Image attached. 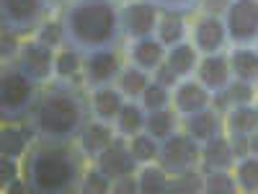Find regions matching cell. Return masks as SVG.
<instances>
[{
    "label": "cell",
    "mask_w": 258,
    "mask_h": 194,
    "mask_svg": "<svg viewBox=\"0 0 258 194\" xmlns=\"http://www.w3.org/2000/svg\"><path fill=\"white\" fill-rule=\"evenodd\" d=\"M64 47L83 57L98 50L121 47V3L116 0H73L59 11Z\"/></svg>",
    "instance_id": "cell-1"
},
{
    "label": "cell",
    "mask_w": 258,
    "mask_h": 194,
    "mask_svg": "<svg viewBox=\"0 0 258 194\" xmlns=\"http://www.w3.org/2000/svg\"><path fill=\"white\" fill-rule=\"evenodd\" d=\"M91 104L73 85V80H57L39 93L31 109V127L36 129L39 140L52 142H73L78 140L83 124L88 122Z\"/></svg>",
    "instance_id": "cell-2"
},
{
    "label": "cell",
    "mask_w": 258,
    "mask_h": 194,
    "mask_svg": "<svg viewBox=\"0 0 258 194\" xmlns=\"http://www.w3.org/2000/svg\"><path fill=\"white\" fill-rule=\"evenodd\" d=\"M85 161L88 158L80 153V148H73L70 142L39 140L24 156V179L31 191L62 194L80 186Z\"/></svg>",
    "instance_id": "cell-3"
},
{
    "label": "cell",
    "mask_w": 258,
    "mask_h": 194,
    "mask_svg": "<svg viewBox=\"0 0 258 194\" xmlns=\"http://www.w3.org/2000/svg\"><path fill=\"white\" fill-rule=\"evenodd\" d=\"M39 99V83H34L13 62H3L0 73V119L3 122H26Z\"/></svg>",
    "instance_id": "cell-4"
},
{
    "label": "cell",
    "mask_w": 258,
    "mask_h": 194,
    "mask_svg": "<svg viewBox=\"0 0 258 194\" xmlns=\"http://www.w3.org/2000/svg\"><path fill=\"white\" fill-rule=\"evenodd\" d=\"M52 13L49 0H0V24L6 31L29 39Z\"/></svg>",
    "instance_id": "cell-5"
},
{
    "label": "cell",
    "mask_w": 258,
    "mask_h": 194,
    "mask_svg": "<svg viewBox=\"0 0 258 194\" xmlns=\"http://www.w3.org/2000/svg\"><path fill=\"white\" fill-rule=\"evenodd\" d=\"M222 18L230 47L258 44V0H230Z\"/></svg>",
    "instance_id": "cell-6"
},
{
    "label": "cell",
    "mask_w": 258,
    "mask_h": 194,
    "mask_svg": "<svg viewBox=\"0 0 258 194\" xmlns=\"http://www.w3.org/2000/svg\"><path fill=\"white\" fill-rule=\"evenodd\" d=\"M199 161H202V145L186 132H176V135H170L168 140L160 142L158 163L170 176H178L188 168H197Z\"/></svg>",
    "instance_id": "cell-7"
},
{
    "label": "cell",
    "mask_w": 258,
    "mask_h": 194,
    "mask_svg": "<svg viewBox=\"0 0 258 194\" xmlns=\"http://www.w3.org/2000/svg\"><path fill=\"white\" fill-rule=\"evenodd\" d=\"M121 70H124V57L119 50H98L83 57V80L88 91L116 85Z\"/></svg>",
    "instance_id": "cell-8"
},
{
    "label": "cell",
    "mask_w": 258,
    "mask_h": 194,
    "mask_svg": "<svg viewBox=\"0 0 258 194\" xmlns=\"http://www.w3.org/2000/svg\"><path fill=\"white\" fill-rule=\"evenodd\" d=\"M54 57H57V50L29 36L26 41H21V50H18L13 65L18 70H24L34 83L44 85L54 78Z\"/></svg>",
    "instance_id": "cell-9"
},
{
    "label": "cell",
    "mask_w": 258,
    "mask_h": 194,
    "mask_svg": "<svg viewBox=\"0 0 258 194\" xmlns=\"http://www.w3.org/2000/svg\"><path fill=\"white\" fill-rule=\"evenodd\" d=\"M188 41L199 50V55H214V52H227V29L225 18L214 13H199L188 26Z\"/></svg>",
    "instance_id": "cell-10"
},
{
    "label": "cell",
    "mask_w": 258,
    "mask_h": 194,
    "mask_svg": "<svg viewBox=\"0 0 258 194\" xmlns=\"http://www.w3.org/2000/svg\"><path fill=\"white\" fill-rule=\"evenodd\" d=\"M158 18L160 8H155L150 0H129L121 3V31L124 39H142V36H153L158 29Z\"/></svg>",
    "instance_id": "cell-11"
},
{
    "label": "cell",
    "mask_w": 258,
    "mask_h": 194,
    "mask_svg": "<svg viewBox=\"0 0 258 194\" xmlns=\"http://www.w3.org/2000/svg\"><path fill=\"white\" fill-rule=\"evenodd\" d=\"M93 163L111 179V184H114L116 179H124V176L137 174V166H140V163L135 161V156H132V150H129V140L121 137V135H116L114 142L106 148L103 153H98V158H96Z\"/></svg>",
    "instance_id": "cell-12"
},
{
    "label": "cell",
    "mask_w": 258,
    "mask_h": 194,
    "mask_svg": "<svg viewBox=\"0 0 258 194\" xmlns=\"http://www.w3.org/2000/svg\"><path fill=\"white\" fill-rule=\"evenodd\" d=\"M204 88L214 96V93H225L227 85L232 83V70H230V60L227 52H214V55H202L197 73H194Z\"/></svg>",
    "instance_id": "cell-13"
},
{
    "label": "cell",
    "mask_w": 258,
    "mask_h": 194,
    "mask_svg": "<svg viewBox=\"0 0 258 194\" xmlns=\"http://www.w3.org/2000/svg\"><path fill=\"white\" fill-rule=\"evenodd\" d=\"M209 104H212V93L194 75L176 83V88H173V109L178 112L181 119L207 109Z\"/></svg>",
    "instance_id": "cell-14"
},
{
    "label": "cell",
    "mask_w": 258,
    "mask_h": 194,
    "mask_svg": "<svg viewBox=\"0 0 258 194\" xmlns=\"http://www.w3.org/2000/svg\"><path fill=\"white\" fill-rule=\"evenodd\" d=\"M114 129H116L114 124L101 122V119L85 122L83 129H80V135H78V148H80V153L93 163V161L98 158V153H103V150L114 142V137H116Z\"/></svg>",
    "instance_id": "cell-15"
},
{
    "label": "cell",
    "mask_w": 258,
    "mask_h": 194,
    "mask_svg": "<svg viewBox=\"0 0 258 194\" xmlns=\"http://www.w3.org/2000/svg\"><path fill=\"white\" fill-rule=\"evenodd\" d=\"M183 132L191 135L199 145L207 142V140H212V137H217V135H225V114L217 112L209 104L207 109L183 117Z\"/></svg>",
    "instance_id": "cell-16"
},
{
    "label": "cell",
    "mask_w": 258,
    "mask_h": 194,
    "mask_svg": "<svg viewBox=\"0 0 258 194\" xmlns=\"http://www.w3.org/2000/svg\"><path fill=\"white\" fill-rule=\"evenodd\" d=\"M165 50L168 47L153 34V36L132 39V41H129V47L124 50V57H126V62L137 65V68H142L147 73H153L158 65L165 60Z\"/></svg>",
    "instance_id": "cell-17"
},
{
    "label": "cell",
    "mask_w": 258,
    "mask_h": 194,
    "mask_svg": "<svg viewBox=\"0 0 258 194\" xmlns=\"http://www.w3.org/2000/svg\"><path fill=\"white\" fill-rule=\"evenodd\" d=\"M124 101H126V99H124V93L116 88V85L96 88V91H91V99H88L93 119L109 122V124H114V122H116V117H119V112H121Z\"/></svg>",
    "instance_id": "cell-18"
},
{
    "label": "cell",
    "mask_w": 258,
    "mask_h": 194,
    "mask_svg": "<svg viewBox=\"0 0 258 194\" xmlns=\"http://www.w3.org/2000/svg\"><path fill=\"white\" fill-rule=\"evenodd\" d=\"M235 163H238V161H235V156H232V148H230L227 135H217V137L202 142V161H199L202 171H212V168L232 171Z\"/></svg>",
    "instance_id": "cell-19"
},
{
    "label": "cell",
    "mask_w": 258,
    "mask_h": 194,
    "mask_svg": "<svg viewBox=\"0 0 258 194\" xmlns=\"http://www.w3.org/2000/svg\"><path fill=\"white\" fill-rule=\"evenodd\" d=\"M199 50L191 44L188 39L178 41V44L168 47L165 50V62L170 65V70H173L181 80L183 78H191L194 73H197V65H199Z\"/></svg>",
    "instance_id": "cell-20"
},
{
    "label": "cell",
    "mask_w": 258,
    "mask_h": 194,
    "mask_svg": "<svg viewBox=\"0 0 258 194\" xmlns=\"http://www.w3.org/2000/svg\"><path fill=\"white\" fill-rule=\"evenodd\" d=\"M227 60H230V70L235 80L258 85V50L255 47H230Z\"/></svg>",
    "instance_id": "cell-21"
},
{
    "label": "cell",
    "mask_w": 258,
    "mask_h": 194,
    "mask_svg": "<svg viewBox=\"0 0 258 194\" xmlns=\"http://www.w3.org/2000/svg\"><path fill=\"white\" fill-rule=\"evenodd\" d=\"M145 119H147V109L140 104V101H132V99H126L124 106H121V112L114 122L116 127V135L121 137H135L137 132H145Z\"/></svg>",
    "instance_id": "cell-22"
},
{
    "label": "cell",
    "mask_w": 258,
    "mask_h": 194,
    "mask_svg": "<svg viewBox=\"0 0 258 194\" xmlns=\"http://www.w3.org/2000/svg\"><path fill=\"white\" fill-rule=\"evenodd\" d=\"M183 119L178 117L176 109H170V106H165V109H158V112H147V119H145V132L153 135L158 142L168 140L170 135L178 132V124Z\"/></svg>",
    "instance_id": "cell-23"
},
{
    "label": "cell",
    "mask_w": 258,
    "mask_h": 194,
    "mask_svg": "<svg viewBox=\"0 0 258 194\" xmlns=\"http://www.w3.org/2000/svg\"><path fill=\"white\" fill-rule=\"evenodd\" d=\"M155 36L163 41L165 47H173V44H178V41L188 39L186 16H183V13H173V11H160Z\"/></svg>",
    "instance_id": "cell-24"
},
{
    "label": "cell",
    "mask_w": 258,
    "mask_h": 194,
    "mask_svg": "<svg viewBox=\"0 0 258 194\" xmlns=\"http://www.w3.org/2000/svg\"><path fill=\"white\" fill-rule=\"evenodd\" d=\"M150 80H153V73H147L142 68H137V65L132 62H126L124 65V70L116 80V88L124 93V99H132V101H140L142 91L150 85Z\"/></svg>",
    "instance_id": "cell-25"
},
{
    "label": "cell",
    "mask_w": 258,
    "mask_h": 194,
    "mask_svg": "<svg viewBox=\"0 0 258 194\" xmlns=\"http://www.w3.org/2000/svg\"><path fill=\"white\" fill-rule=\"evenodd\" d=\"M258 127V112L253 104H235L225 112V132H245L250 135Z\"/></svg>",
    "instance_id": "cell-26"
},
{
    "label": "cell",
    "mask_w": 258,
    "mask_h": 194,
    "mask_svg": "<svg viewBox=\"0 0 258 194\" xmlns=\"http://www.w3.org/2000/svg\"><path fill=\"white\" fill-rule=\"evenodd\" d=\"M170 174L155 161V163H145L137 171V186L142 194H153V191H168Z\"/></svg>",
    "instance_id": "cell-27"
},
{
    "label": "cell",
    "mask_w": 258,
    "mask_h": 194,
    "mask_svg": "<svg viewBox=\"0 0 258 194\" xmlns=\"http://www.w3.org/2000/svg\"><path fill=\"white\" fill-rule=\"evenodd\" d=\"M78 75H83V55L70 50V47H62L57 50L54 57V78L57 80H75Z\"/></svg>",
    "instance_id": "cell-28"
},
{
    "label": "cell",
    "mask_w": 258,
    "mask_h": 194,
    "mask_svg": "<svg viewBox=\"0 0 258 194\" xmlns=\"http://www.w3.org/2000/svg\"><path fill=\"white\" fill-rule=\"evenodd\" d=\"M232 174H235V181H238V189L240 191L258 194V156L240 158L238 163H235Z\"/></svg>",
    "instance_id": "cell-29"
},
{
    "label": "cell",
    "mask_w": 258,
    "mask_h": 194,
    "mask_svg": "<svg viewBox=\"0 0 258 194\" xmlns=\"http://www.w3.org/2000/svg\"><path fill=\"white\" fill-rule=\"evenodd\" d=\"M129 150H132V156L140 166L145 163H155L158 161V153H160V142L147 135V132H137L135 137H129Z\"/></svg>",
    "instance_id": "cell-30"
},
{
    "label": "cell",
    "mask_w": 258,
    "mask_h": 194,
    "mask_svg": "<svg viewBox=\"0 0 258 194\" xmlns=\"http://www.w3.org/2000/svg\"><path fill=\"white\" fill-rule=\"evenodd\" d=\"M140 104L147 112H158V109H165V106H173V88H165L158 80H150V85L140 96Z\"/></svg>",
    "instance_id": "cell-31"
},
{
    "label": "cell",
    "mask_w": 258,
    "mask_h": 194,
    "mask_svg": "<svg viewBox=\"0 0 258 194\" xmlns=\"http://www.w3.org/2000/svg\"><path fill=\"white\" fill-rule=\"evenodd\" d=\"M204 191H207V194L238 191V181H235V174H232V171H225V168L204 171Z\"/></svg>",
    "instance_id": "cell-32"
},
{
    "label": "cell",
    "mask_w": 258,
    "mask_h": 194,
    "mask_svg": "<svg viewBox=\"0 0 258 194\" xmlns=\"http://www.w3.org/2000/svg\"><path fill=\"white\" fill-rule=\"evenodd\" d=\"M78 189L85 194H106V191H111V179L93 163V166H85V174H83Z\"/></svg>",
    "instance_id": "cell-33"
},
{
    "label": "cell",
    "mask_w": 258,
    "mask_h": 194,
    "mask_svg": "<svg viewBox=\"0 0 258 194\" xmlns=\"http://www.w3.org/2000/svg\"><path fill=\"white\" fill-rule=\"evenodd\" d=\"M34 39L47 44L52 50H62L64 47V31H62V21L59 18H47L36 31H34Z\"/></svg>",
    "instance_id": "cell-34"
},
{
    "label": "cell",
    "mask_w": 258,
    "mask_h": 194,
    "mask_svg": "<svg viewBox=\"0 0 258 194\" xmlns=\"http://www.w3.org/2000/svg\"><path fill=\"white\" fill-rule=\"evenodd\" d=\"M168 191H204V171L197 168H188L178 176H170Z\"/></svg>",
    "instance_id": "cell-35"
},
{
    "label": "cell",
    "mask_w": 258,
    "mask_h": 194,
    "mask_svg": "<svg viewBox=\"0 0 258 194\" xmlns=\"http://www.w3.org/2000/svg\"><path fill=\"white\" fill-rule=\"evenodd\" d=\"M227 99H230V104L235 106V104H253L255 99H258V85H253V83H245V80H235L232 78V83L227 85Z\"/></svg>",
    "instance_id": "cell-36"
},
{
    "label": "cell",
    "mask_w": 258,
    "mask_h": 194,
    "mask_svg": "<svg viewBox=\"0 0 258 194\" xmlns=\"http://www.w3.org/2000/svg\"><path fill=\"white\" fill-rule=\"evenodd\" d=\"M150 3L160 11H173V13H183V16L199 13V0H150Z\"/></svg>",
    "instance_id": "cell-37"
},
{
    "label": "cell",
    "mask_w": 258,
    "mask_h": 194,
    "mask_svg": "<svg viewBox=\"0 0 258 194\" xmlns=\"http://www.w3.org/2000/svg\"><path fill=\"white\" fill-rule=\"evenodd\" d=\"M18 176H24V166H18V161L11 156H0V184H3V189Z\"/></svg>",
    "instance_id": "cell-38"
},
{
    "label": "cell",
    "mask_w": 258,
    "mask_h": 194,
    "mask_svg": "<svg viewBox=\"0 0 258 194\" xmlns=\"http://www.w3.org/2000/svg\"><path fill=\"white\" fill-rule=\"evenodd\" d=\"M225 135H227V140H230V148H232L235 161L250 156V140H248L245 132H225Z\"/></svg>",
    "instance_id": "cell-39"
},
{
    "label": "cell",
    "mask_w": 258,
    "mask_h": 194,
    "mask_svg": "<svg viewBox=\"0 0 258 194\" xmlns=\"http://www.w3.org/2000/svg\"><path fill=\"white\" fill-rule=\"evenodd\" d=\"M21 36H16V34H11V31H6L3 29V39H0V57H3V62H13L16 60V55H18V50H21V41H18Z\"/></svg>",
    "instance_id": "cell-40"
},
{
    "label": "cell",
    "mask_w": 258,
    "mask_h": 194,
    "mask_svg": "<svg viewBox=\"0 0 258 194\" xmlns=\"http://www.w3.org/2000/svg\"><path fill=\"white\" fill-rule=\"evenodd\" d=\"M153 80H158L160 85H165V88H176V83H178L181 78H178L173 70H170V65L163 60V62L158 65V68L153 70Z\"/></svg>",
    "instance_id": "cell-41"
},
{
    "label": "cell",
    "mask_w": 258,
    "mask_h": 194,
    "mask_svg": "<svg viewBox=\"0 0 258 194\" xmlns=\"http://www.w3.org/2000/svg\"><path fill=\"white\" fill-rule=\"evenodd\" d=\"M111 191H116V194H135V191H140V186H137V174L124 176V179H116V181L111 184Z\"/></svg>",
    "instance_id": "cell-42"
},
{
    "label": "cell",
    "mask_w": 258,
    "mask_h": 194,
    "mask_svg": "<svg viewBox=\"0 0 258 194\" xmlns=\"http://www.w3.org/2000/svg\"><path fill=\"white\" fill-rule=\"evenodd\" d=\"M230 6V0H199V13H214L222 16Z\"/></svg>",
    "instance_id": "cell-43"
},
{
    "label": "cell",
    "mask_w": 258,
    "mask_h": 194,
    "mask_svg": "<svg viewBox=\"0 0 258 194\" xmlns=\"http://www.w3.org/2000/svg\"><path fill=\"white\" fill-rule=\"evenodd\" d=\"M248 140H250V156H258V127L248 135Z\"/></svg>",
    "instance_id": "cell-44"
},
{
    "label": "cell",
    "mask_w": 258,
    "mask_h": 194,
    "mask_svg": "<svg viewBox=\"0 0 258 194\" xmlns=\"http://www.w3.org/2000/svg\"><path fill=\"white\" fill-rule=\"evenodd\" d=\"M49 3H52V11H62L68 3H73V0H49Z\"/></svg>",
    "instance_id": "cell-45"
},
{
    "label": "cell",
    "mask_w": 258,
    "mask_h": 194,
    "mask_svg": "<svg viewBox=\"0 0 258 194\" xmlns=\"http://www.w3.org/2000/svg\"><path fill=\"white\" fill-rule=\"evenodd\" d=\"M253 106H255V112H258V99H255V101H253Z\"/></svg>",
    "instance_id": "cell-46"
},
{
    "label": "cell",
    "mask_w": 258,
    "mask_h": 194,
    "mask_svg": "<svg viewBox=\"0 0 258 194\" xmlns=\"http://www.w3.org/2000/svg\"><path fill=\"white\" fill-rule=\"evenodd\" d=\"M116 3H129V0H116Z\"/></svg>",
    "instance_id": "cell-47"
},
{
    "label": "cell",
    "mask_w": 258,
    "mask_h": 194,
    "mask_svg": "<svg viewBox=\"0 0 258 194\" xmlns=\"http://www.w3.org/2000/svg\"><path fill=\"white\" fill-rule=\"evenodd\" d=\"M255 50H258V44H255Z\"/></svg>",
    "instance_id": "cell-48"
}]
</instances>
